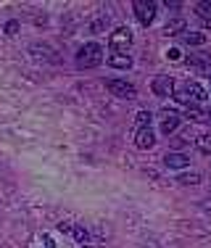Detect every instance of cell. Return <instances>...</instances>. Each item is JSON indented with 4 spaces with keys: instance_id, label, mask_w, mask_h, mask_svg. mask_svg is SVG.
<instances>
[{
    "instance_id": "6da1fadb",
    "label": "cell",
    "mask_w": 211,
    "mask_h": 248,
    "mask_svg": "<svg viewBox=\"0 0 211 248\" xmlns=\"http://www.w3.org/2000/svg\"><path fill=\"white\" fill-rule=\"evenodd\" d=\"M103 63V48L98 43H87L77 50V66L79 69H95Z\"/></svg>"
},
{
    "instance_id": "7a4b0ae2",
    "label": "cell",
    "mask_w": 211,
    "mask_h": 248,
    "mask_svg": "<svg viewBox=\"0 0 211 248\" xmlns=\"http://www.w3.org/2000/svg\"><path fill=\"white\" fill-rule=\"evenodd\" d=\"M132 11H135V16H137L140 24H143V27H151V24H153V19H156L158 5L153 3V0H135V3H132Z\"/></svg>"
},
{
    "instance_id": "3957f363",
    "label": "cell",
    "mask_w": 211,
    "mask_h": 248,
    "mask_svg": "<svg viewBox=\"0 0 211 248\" xmlns=\"http://www.w3.org/2000/svg\"><path fill=\"white\" fill-rule=\"evenodd\" d=\"M108 45H111V53H127L132 45V32L127 27H116L108 37Z\"/></svg>"
},
{
    "instance_id": "277c9868",
    "label": "cell",
    "mask_w": 211,
    "mask_h": 248,
    "mask_svg": "<svg viewBox=\"0 0 211 248\" xmlns=\"http://www.w3.org/2000/svg\"><path fill=\"white\" fill-rule=\"evenodd\" d=\"M106 87H108L116 98H124V100H135V98H137V87L130 85L127 79H108V82H106Z\"/></svg>"
},
{
    "instance_id": "5b68a950",
    "label": "cell",
    "mask_w": 211,
    "mask_h": 248,
    "mask_svg": "<svg viewBox=\"0 0 211 248\" xmlns=\"http://www.w3.org/2000/svg\"><path fill=\"white\" fill-rule=\"evenodd\" d=\"M151 87H153V93L158 98H169L174 93V79H172V77H166V74H161V77H156V79H153V85H151Z\"/></svg>"
},
{
    "instance_id": "8992f818",
    "label": "cell",
    "mask_w": 211,
    "mask_h": 248,
    "mask_svg": "<svg viewBox=\"0 0 211 248\" xmlns=\"http://www.w3.org/2000/svg\"><path fill=\"white\" fill-rule=\"evenodd\" d=\"M187 164H190V158H187L182 151H169L166 156H164V167L166 169H185Z\"/></svg>"
},
{
    "instance_id": "52a82bcc",
    "label": "cell",
    "mask_w": 211,
    "mask_h": 248,
    "mask_svg": "<svg viewBox=\"0 0 211 248\" xmlns=\"http://www.w3.org/2000/svg\"><path fill=\"white\" fill-rule=\"evenodd\" d=\"M135 145H137L140 151H148V148H153L156 145V132L151 127H145V129H137V135H135Z\"/></svg>"
},
{
    "instance_id": "ba28073f",
    "label": "cell",
    "mask_w": 211,
    "mask_h": 248,
    "mask_svg": "<svg viewBox=\"0 0 211 248\" xmlns=\"http://www.w3.org/2000/svg\"><path fill=\"white\" fill-rule=\"evenodd\" d=\"M177 127H180V114L177 111H164L161 114V132L172 135V132H177Z\"/></svg>"
},
{
    "instance_id": "9c48e42d",
    "label": "cell",
    "mask_w": 211,
    "mask_h": 248,
    "mask_svg": "<svg viewBox=\"0 0 211 248\" xmlns=\"http://www.w3.org/2000/svg\"><path fill=\"white\" fill-rule=\"evenodd\" d=\"M108 66H114V69H130L132 66V56H130V53H111V56H108Z\"/></svg>"
},
{
    "instance_id": "30bf717a",
    "label": "cell",
    "mask_w": 211,
    "mask_h": 248,
    "mask_svg": "<svg viewBox=\"0 0 211 248\" xmlns=\"http://www.w3.org/2000/svg\"><path fill=\"white\" fill-rule=\"evenodd\" d=\"M185 90H187V95H190L193 103H201V100H206V98H209L206 87H203V85H198V82H190V85H187Z\"/></svg>"
},
{
    "instance_id": "8fae6325",
    "label": "cell",
    "mask_w": 211,
    "mask_h": 248,
    "mask_svg": "<svg viewBox=\"0 0 211 248\" xmlns=\"http://www.w3.org/2000/svg\"><path fill=\"white\" fill-rule=\"evenodd\" d=\"M185 32H187V29H185V21H182V19H172L166 27H164V34H166V37H174V34H185Z\"/></svg>"
},
{
    "instance_id": "7c38bea8",
    "label": "cell",
    "mask_w": 211,
    "mask_h": 248,
    "mask_svg": "<svg viewBox=\"0 0 211 248\" xmlns=\"http://www.w3.org/2000/svg\"><path fill=\"white\" fill-rule=\"evenodd\" d=\"M182 43L185 45H203V43H206V34H203V32H185L182 34Z\"/></svg>"
},
{
    "instance_id": "4fadbf2b",
    "label": "cell",
    "mask_w": 211,
    "mask_h": 248,
    "mask_svg": "<svg viewBox=\"0 0 211 248\" xmlns=\"http://www.w3.org/2000/svg\"><path fill=\"white\" fill-rule=\"evenodd\" d=\"M187 119H196V122H209V111H201L196 103L187 106Z\"/></svg>"
},
{
    "instance_id": "5bb4252c",
    "label": "cell",
    "mask_w": 211,
    "mask_h": 248,
    "mask_svg": "<svg viewBox=\"0 0 211 248\" xmlns=\"http://www.w3.org/2000/svg\"><path fill=\"white\" fill-rule=\"evenodd\" d=\"M135 122H137L140 129H145V127H151V122H153V114H151V111H137Z\"/></svg>"
},
{
    "instance_id": "9a60e30c",
    "label": "cell",
    "mask_w": 211,
    "mask_h": 248,
    "mask_svg": "<svg viewBox=\"0 0 211 248\" xmlns=\"http://www.w3.org/2000/svg\"><path fill=\"white\" fill-rule=\"evenodd\" d=\"M72 235H74V240H77V243H87V238H90V232H87L82 224H74V227H72Z\"/></svg>"
},
{
    "instance_id": "2e32d148",
    "label": "cell",
    "mask_w": 211,
    "mask_h": 248,
    "mask_svg": "<svg viewBox=\"0 0 211 248\" xmlns=\"http://www.w3.org/2000/svg\"><path fill=\"white\" fill-rule=\"evenodd\" d=\"M196 145H198V151H201V153H206V156H209V153H211V135H201V138L196 140Z\"/></svg>"
},
{
    "instance_id": "e0dca14e",
    "label": "cell",
    "mask_w": 211,
    "mask_h": 248,
    "mask_svg": "<svg viewBox=\"0 0 211 248\" xmlns=\"http://www.w3.org/2000/svg\"><path fill=\"white\" fill-rule=\"evenodd\" d=\"M180 185H198V182H201V174L198 172H190V174H180Z\"/></svg>"
},
{
    "instance_id": "ac0fdd59",
    "label": "cell",
    "mask_w": 211,
    "mask_h": 248,
    "mask_svg": "<svg viewBox=\"0 0 211 248\" xmlns=\"http://www.w3.org/2000/svg\"><path fill=\"white\" fill-rule=\"evenodd\" d=\"M196 14L201 16V19L211 21V3H198V5H196Z\"/></svg>"
},
{
    "instance_id": "d6986e66",
    "label": "cell",
    "mask_w": 211,
    "mask_h": 248,
    "mask_svg": "<svg viewBox=\"0 0 211 248\" xmlns=\"http://www.w3.org/2000/svg\"><path fill=\"white\" fill-rule=\"evenodd\" d=\"M32 53H37L40 58H50L53 56V48H48V45H32Z\"/></svg>"
},
{
    "instance_id": "ffe728a7",
    "label": "cell",
    "mask_w": 211,
    "mask_h": 248,
    "mask_svg": "<svg viewBox=\"0 0 211 248\" xmlns=\"http://www.w3.org/2000/svg\"><path fill=\"white\" fill-rule=\"evenodd\" d=\"M174 100H177V103H182L185 108H187V106H193V100H190V95H187V90H177V93H174Z\"/></svg>"
},
{
    "instance_id": "44dd1931",
    "label": "cell",
    "mask_w": 211,
    "mask_h": 248,
    "mask_svg": "<svg viewBox=\"0 0 211 248\" xmlns=\"http://www.w3.org/2000/svg\"><path fill=\"white\" fill-rule=\"evenodd\" d=\"M108 27V16H103V19H98L95 24H92V32H101V29Z\"/></svg>"
},
{
    "instance_id": "7402d4cb",
    "label": "cell",
    "mask_w": 211,
    "mask_h": 248,
    "mask_svg": "<svg viewBox=\"0 0 211 248\" xmlns=\"http://www.w3.org/2000/svg\"><path fill=\"white\" fill-rule=\"evenodd\" d=\"M19 32V21H8L5 24V34H16Z\"/></svg>"
},
{
    "instance_id": "603a6c76",
    "label": "cell",
    "mask_w": 211,
    "mask_h": 248,
    "mask_svg": "<svg viewBox=\"0 0 211 248\" xmlns=\"http://www.w3.org/2000/svg\"><path fill=\"white\" fill-rule=\"evenodd\" d=\"M166 58H169V61H180V58H182V53H180L177 48H172V50L166 53Z\"/></svg>"
},
{
    "instance_id": "cb8c5ba5",
    "label": "cell",
    "mask_w": 211,
    "mask_h": 248,
    "mask_svg": "<svg viewBox=\"0 0 211 248\" xmlns=\"http://www.w3.org/2000/svg\"><path fill=\"white\" fill-rule=\"evenodd\" d=\"M72 227H74V224H69V222H61V224H58V230H61V232H72Z\"/></svg>"
},
{
    "instance_id": "d4e9b609",
    "label": "cell",
    "mask_w": 211,
    "mask_h": 248,
    "mask_svg": "<svg viewBox=\"0 0 211 248\" xmlns=\"http://www.w3.org/2000/svg\"><path fill=\"white\" fill-rule=\"evenodd\" d=\"M209 122H211V108H209Z\"/></svg>"
},
{
    "instance_id": "484cf974",
    "label": "cell",
    "mask_w": 211,
    "mask_h": 248,
    "mask_svg": "<svg viewBox=\"0 0 211 248\" xmlns=\"http://www.w3.org/2000/svg\"><path fill=\"white\" fill-rule=\"evenodd\" d=\"M82 248H92V246H82Z\"/></svg>"
},
{
    "instance_id": "4316f807",
    "label": "cell",
    "mask_w": 211,
    "mask_h": 248,
    "mask_svg": "<svg viewBox=\"0 0 211 248\" xmlns=\"http://www.w3.org/2000/svg\"><path fill=\"white\" fill-rule=\"evenodd\" d=\"M209 74H211V66H209Z\"/></svg>"
}]
</instances>
